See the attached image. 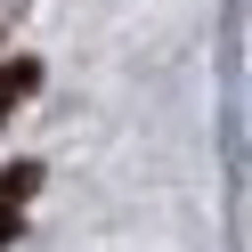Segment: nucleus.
<instances>
[{
    "label": "nucleus",
    "mask_w": 252,
    "mask_h": 252,
    "mask_svg": "<svg viewBox=\"0 0 252 252\" xmlns=\"http://www.w3.org/2000/svg\"><path fill=\"white\" fill-rule=\"evenodd\" d=\"M33 187H41V163H8V171H0V244L17 236L25 203H33Z\"/></svg>",
    "instance_id": "1"
},
{
    "label": "nucleus",
    "mask_w": 252,
    "mask_h": 252,
    "mask_svg": "<svg viewBox=\"0 0 252 252\" xmlns=\"http://www.w3.org/2000/svg\"><path fill=\"white\" fill-rule=\"evenodd\" d=\"M33 90H41V65H33V57H8V65H0V122L17 114Z\"/></svg>",
    "instance_id": "2"
}]
</instances>
